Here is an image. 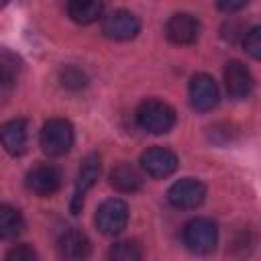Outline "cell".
Wrapping results in <instances>:
<instances>
[{
    "mask_svg": "<svg viewBox=\"0 0 261 261\" xmlns=\"http://www.w3.org/2000/svg\"><path fill=\"white\" fill-rule=\"evenodd\" d=\"M184 245L196 255H210L218 245V226L212 218L196 216L184 224Z\"/></svg>",
    "mask_w": 261,
    "mask_h": 261,
    "instance_id": "obj_1",
    "label": "cell"
},
{
    "mask_svg": "<svg viewBox=\"0 0 261 261\" xmlns=\"http://www.w3.org/2000/svg\"><path fill=\"white\" fill-rule=\"evenodd\" d=\"M135 116H137L139 126L143 130L151 133V135L169 133L175 124V110L167 102L155 100V98H149V100L141 102Z\"/></svg>",
    "mask_w": 261,
    "mask_h": 261,
    "instance_id": "obj_2",
    "label": "cell"
},
{
    "mask_svg": "<svg viewBox=\"0 0 261 261\" xmlns=\"http://www.w3.org/2000/svg\"><path fill=\"white\" fill-rule=\"evenodd\" d=\"M73 124L65 118H49L39 135L41 149L49 157H61L73 147Z\"/></svg>",
    "mask_w": 261,
    "mask_h": 261,
    "instance_id": "obj_3",
    "label": "cell"
},
{
    "mask_svg": "<svg viewBox=\"0 0 261 261\" xmlns=\"http://www.w3.org/2000/svg\"><path fill=\"white\" fill-rule=\"evenodd\" d=\"M128 222V206L120 198L104 200L96 210V226L106 237H116Z\"/></svg>",
    "mask_w": 261,
    "mask_h": 261,
    "instance_id": "obj_4",
    "label": "cell"
},
{
    "mask_svg": "<svg viewBox=\"0 0 261 261\" xmlns=\"http://www.w3.org/2000/svg\"><path fill=\"white\" fill-rule=\"evenodd\" d=\"M167 200L173 208L194 210L206 200V186L200 179H194V177L177 179L167 190Z\"/></svg>",
    "mask_w": 261,
    "mask_h": 261,
    "instance_id": "obj_5",
    "label": "cell"
},
{
    "mask_svg": "<svg viewBox=\"0 0 261 261\" xmlns=\"http://www.w3.org/2000/svg\"><path fill=\"white\" fill-rule=\"evenodd\" d=\"M141 31V22L139 18L128 12V10H110L108 14L102 16V33L108 37V39H114V41H128V39H135Z\"/></svg>",
    "mask_w": 261,
    "mask_h": 261,
    "instance_id": "obj_6",
    "label": "cell"
},
{
    "mask_svg": "<svg viewBox=\"0 0 261 261\" xmlns=\"http://www.w3.org/2000/svg\"><path fill=\"white\" fill-rule=\"evenodd\" d=\"M188 94H190L192 108H196L198 112H208V110L216 108V104L220 100L218 86H216L214 77L208 73H196L190 80Z\"/></svg>",
    "mask_w": 261,
    "mask_h": 261,
    "instance_id": "obj_7",
    "label": "cell"
},
{
    "mask_svg": "<svg viewBox=\"0 0 261 261\" xmlns=\"http://www.w3.org/2000/svg\"><path fill=\"white\" fill-rule=\"evenodd\" d=\"M98 177H100V157L96 153H90L82 159V165L77 169L73 198H71V212L73 214H80V210L84 206V198H86L88 190L98 181Z\"/></svg>",
    "mask_w": 261,
    "mask_h": 261,
    "instance_id": "obj_8",
    "label": "cell"
},
{
    "mask_svg": "<svg viewBox=\"0 0 261 261\" xmlns=\"http://www.w3.org/2000/svg\"><path fill=\"white\" fill-rule=\"evenodd\" d=\"M165 37L173 45H192L200 37V20L190 12H177L165 22Z\"/></svg>",
    "mask_w": 261,
    "mask_h": 261,
    "instance_id": "obj_9",
    "label": "cell"
},
{
    "mask_svg": "<svg viewBox=\"0 0 261 261\" xmlns=\"http://www.w3.org/2000/svg\"><path fill=\"white\" fill-rule=\"evenodd\" d=\"M141 169L151 177H167L177 169V155L165 147H151L141 155Z\"/></svg>",
    "mask_w": 261,
    "mask_h": 261,
    "instance_id": "obj_10",
    "label": "cell"
},
{
    "mask_svg": "<svg viewBox=\"0 0 261 261\" xmlns=\"http://www.w3.org/2000/svg\"><path fill=\"white\" fill-rule=\"evenodd\" d=\"M253 84H255L253 75L245 63L232 59L224 65V86H226V92L230 98L245 100L253 92Z\"/></svg>",
    "mask_w": 261,
    "mask_h": 261,
    "instance_id": "obj_11",
    "label": "cell"
},
{
    "mask_svg": "<svg viewBox=\"0 0 261 261\" xmlns=\"http://www.w3.org/2000/svg\"><path fill=\"white\" fill-rule=\"evenodd\" d=\"M61 171L55 165L43 163L27 173V188L37 196H51L61 188Z\"/></svg>",
    "mask_w": 261,
    "mask_h": 261,
    "instance_id": "obj_12",
    "label": "cell"
},
{
    "mask_svg": "<svg viewBox=\"0 0 261 261\" xmlns=\"http://www.w3.org/2000/svg\"><path fill=\"white\" fill-rule=\"evenodd\" d=\"M57 251L63 261H86L92 253V245L82 230L65 228L57 239Z\"/></svg>",
    "mask_w": 261,
    "mask_h": 261,
    "instance_id": "obj_13",
    "label": "cell"
},
{
    "mask_svg": "<svg viewBox=\"0 0 261 261\" xmlns=\"http://www.w3.org/2000/svg\"><path fill=\"white\" fill-rule=\"evenodd\" d=\"M0 143L6 153L10 155H22L29 143V124L24 118H12L6 120L0 126Z\"/></svg>",
    "mask_w": 261,
    "mask_h": 261,
    "instance_id": "obj_14",
    "label": "cell"
},
{
    "mask_svg": "<svg viewBox=\"0 0 261 261\" xmlns=\"http://www.w3.org/2000/svg\"><path fill=\"white\" fill-rule=\"evenodd\" d=\"M110 186L118 192L130 194L143 188V175L141 171L130 165V163H118L112 171H110Z\"/></svg>",
    "mask_w": 261,
    "mask_h": 261,
    "instance_id": "obj_15",
    "label": "cell"
},
{
    "mask_svg": "<svg viewBox=\"0 0 261 261\" xmlns=\"http://www.w3.org/2000/svg\"><path fill=\"white\" fill-rule=\"evenodd\" d=\"M18 73H20V59L10 51L0 49V100L12 92Z\"/></svg>",
    "mask_w": 261,
    "mask_h": 261,
    "instance_id": "obj_16",
    "label": "cell"
},
{
    "mask_svg": "<svg viewBox=\"0 0 261 261\" xmlns=\"http://www.w3.org/2000/svg\"><path fill=\"white\" fill-rule=\"evenodd\" d=\"M102 12H104V4L96 0H73L67 4V14L77 24L96 22L98 18H102Z\"/></svg>",
    "mask_w": 261,
    "mask_h": 261,
    "instance_id": "obj_17",
    "label": "cell"
},
{
    "mask_svg": "<svg viewBox=\"0 0 261 261\" xmlns=\"http://www.w3.org/2000/svg\"><path fill=\"white\" fill-rule=\"evenodd\" d=\"M24 228V218L22 214L10 206V204H0V239L10 241L16 239Z\"/></svg>",
    "mask_w": 261,
    "mask_h": 261,
    "instance_id": "obj_18",
    "label": "cell"
},
{
    "mask_svg": "<svg viewBox=\"0 0 261 261\" xmlns=\"http://www.w3.org/2000/svg\"><path fill=\"white\" fill-rule=\"evenodd\" d=\"M108 261H143V251L135 241H118L108 249Z\"/></svg>",
    "mask_w": 261,
    "mask_h": 261,
    "instance_id": "obj_19",
    "label": "cell"
},
{
    "mask_svg": "<svg viewBox=\"0 0 261 261\" xmlns=\"http://www.w3.org/2000/svg\"><path fill=\"white\" fill-rule=\"evenodd\" d=\"M59 82L67 90H82V88L88 86V75L77 65H65L59 71Z\"/></svg>",
    "mask_w": 261,
    "mask_h": 261,
    "instance_id": "obj_20",
    "label": "cell"
},
{
    "mask_svg": "<svg viewBox=\"0 0 261 261\" xmlns=\"http://www.w3.org/2000/svg\"><path fill=\"white\" fill-rule=\"evenodd\" d=\"M243 47L253 59L261 57V27H251L247 31V35L243 37Z\"/></svg>",
    "mask_w": 261,
    "mask_h": 261,
    "instance_id": "obj_21",
    "label": "cell"
},
{
    "mask_svg": "<svg viewBox=\"0 0 261 261\" xmlns=\"http://www.w3.org/2000/svg\"><path fill=\"white\" fill-rule=\"evenodd\" d=\"M6 261H39V259H37V253L33 251V247H29V245H14L8 251Z\"/></svg>",
    "mask_w": 261,
    "mask_h": 261,
    "instance_id": "obj_22",
    "label": "cell"
},
{
    "mask_svg": "<svg viewBox=\"0 0 261 261\" xmlns=\"http://www.w3.org/2000/svg\"><path fill=\"white\" fill-rule=\"evenodd\" d=\"M245 6H247V2H245V0H241V2H218V8H220V10H224V12L241 10V8H245Z\"/></svg>",
    "mask_w": 261,
    "mask_h": 261,
    "instance_id": "obj_23",
    "label": "cell"
}]
</instances>
